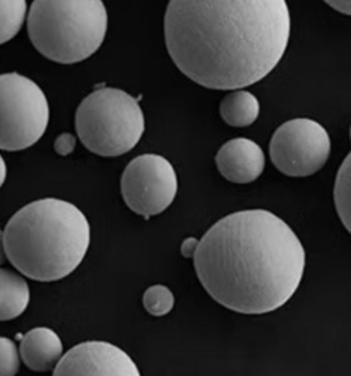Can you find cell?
I'll return each instance as SVG.
<instances>
[{
  "instance_id": "2e32d148",
  "label": "cell",
  "mask_w": 351,
  "mask_h": 376,
  "mask_svg": "<svg viewBox=\"0 0 351 376\" xmlns=\"http://www.w3.org/2000/svg\"><path fill=\"white\" fill-rule=\"evenodd\" d=\"M142 302L147 313L155 317H160L168 314L173 309L175 298L167 286L156 284L146 289Z\"/></svg>"
},
{
  "instance_id": "6da1fadb",
  "label": "cell",
  "mask_w": 351,
  "mask_h": 376,
  "mask_svg": "<svg viewBox=\"0 0 351 376\" xmlns=\"http://www.w3.org/2000/svg\"><path fill=\"white\" fill-rule=\"evenodd\" d=\"M291 20L283 0L171 1L164 18L168 53L189 78L239 89L267 76L282 58Z\"/></svg>"
},
{
  "instance_id": "44dd1931",
  "label": "cell",
  "mask_w": 351,
  "mask_h": 376,
  "mask_svg": "<svg viewBox=\"0 0 351 376\" xmlns=\"http://www.w3.org/2000/svg\"><path fill=\"white\" fill-rule=\"evenodd\" d=\"M7 175V166L4 159L0 155V188L4 184Z\"/></svg>"
},
{
  "instance_id": "277c9868",
  "label": "cell",
  "mask_w": 351,
  "mask_h": 376,
  "mask_svg": "<svg viewBox=\"0 0 351 376\" xmlns=\"http://www.w3.org/2000/svg\"><path fill=\"white\" fill-rule=\"evenodd\" d=\"M27 32L34 47L47 58L73 64L93 55L102 44L107 11L99 0L34 1Z\"/></svg>"
},
{
  "instance_id": "4fadbf2b",
  "label": "cell",
  "mask_w": 351,
  "mask_h": 376,
  "mask_svg": "<svg viewBox=\"0 0 351 376\" xmlns=\"http://www.w3.org/2000/svg\"><path fill=\"white\" fill-rule=\"evenodd\" d=\"M260 113V104L251 92L239 89L224 96L219 104L223 120L233 127H245L253 124Z\"/></svg>"
},
{
  "instance_id": "7a4b0ae2",
  "label": "cell",
  "mask_w": 351,
  "mask_h": 376,
  "mask_svg": "<svg viewBox=\"0 0 351 376\" xmlns=\"http://www.w3.org/2000/svg\"><path fill=\"white\" fill-rule=\"evenodd\" d=\"M193 257L197 278L213 300L252 315L283 306L298 289L306 262L291 227L263 209L217 221L198 241Z\"/></svg>"
},
{
  "instance_id": "52a82bcc",
  "label": "cell",
  "mask_w": 351,
  "mask_h": 376,
  "mask_svg": "<svg viewBox=\"0 0 351 376\" xmlns=\"http://www.w3.org/2000/svg\"><path fill=\"white\" fill-rule=\"evenodd\" d=\"M330 148L325 128L307 118L282 123L272 135L269 146L275 167L293 177L310 176L319 170L327 162Z\"/></svg>"
},
{
  "instance_id": "9c48e42d",
  "label": "cell",
  "mask_w": 351,
  "mask_h": 376,
  "mask_svg": "<svg viewBox=\"0 0 351 376\" xmlns=\"http://www.w3.org/2000/svg\"><path fill=\"white\" fill-rule=\"evenodd\" d=\"M54 375H140L136 363L119 346L106 341L79 343L64 354Z\"/></svg>"
},
{
  "instance_id": "5bb4252c",
  "label": "cell",
  "mask_w": 351,
  "mask_h": 376,
  "mask_svg": "<svg viewBox=\"0 0 351 376\" xmlns=\"http://www.w3.org/2000/svg\"><path fill=\"white\" fill-rule=\"evenodd\" d=\"M334 201L338 215L350 232V154L343 161L337 174Z\"/></svg>"
},
{
  "instance_id": "30bf717a",
  "label": "cell",
  "mask_w": 351,
  "mask_h": 376,
  "mask_svg": "<svg viewBox=\"0 0 351 376\" xmlns=\"http://www.w3.org/2000/svg\"><path fill=\"white\" fill-rule=\"evenodd\" d=\"M220 174L228 181L239 184L256 180L265 164L264 153L254 141L236 137L224 143L215 156Z\"/></svg>"
},
{
  "instance_id": "8992f818",
  "label": "cell",
  "mask_w": 351,
  "mask_h": 376,
  "mask_svg": "<svg viewBox=\"0 0 351 376\" xmlns=\"http://www.w3.org/2000/svg\"><path fill=\"white\" fill-rule=\"evenodd\" d=\"M49 119L47 100L36 82L16 72L0 74V149L16 151L34 145Z\"/></svg>"
},
{
  "instance_id": "d6986e66",
  "label": "cell",
  "mask_w": 351,
  "mask_h": 376,
  "mask_svg": "<svg viewBox=\"0 0 351 376\" xmlns=\"http://www.w3.org/2000/svg\"><path fill=\"white\" fill-rule=\"evenodd\" d=\"M330 8L345 15L351 12L350 1H324Z\"/></svg>"
},
{
  "instance_id": "7c38bea8",
  "label": "cell",
  "mask_w": 351,
  "mask_h": 376,
  "mask_svg": "<svg viewBox=\"0 0 351 376\" xmlns=\"http://www.w3.org/2000/svg\"><path fill=\"white\" fill-rule=\"evenodd\" d=\"M30 298L26 280L17 273L0 268V321L14 319L28 306Z\"/></svg>"
},
{
  "instance_id": "5b68a950",
  "label": "cell",
  "mask_w": 351,
  "mask_h": 376,
  "mask_svg": "<svg viewBox=\"0 0 351 376\" xmlns=\"http://www.w3.org/2000/svg\"><path fill=\"white\" fill-rule=\"evenodd\" d=\"M75 129L92 153L116 157L132 150L145 131V118L138 100L127 92L101 87L88 94L75 113Z\"/></svg>"
},
{
  "instance_id": "9a60e30c",
  "label": "cell",
  "mask_w": 351,
  "mask_h": 376,
  "mask_svg": "<svg viewBox=\"0 0 351 376\" xmlns=\"http://www.w3.org/2000/svg\"><path fill=\"white\" fill-rule=\"evenodd\" d=\"M26 11L25 1H0V45L12 39L19 32Z\"/></svg>"
},
{
  "instance_id": "e0dca14e",
  "label": "cell",
  "mask_w": 351,
  "mask_h": 376,
  "mask_svg": "<svg viewBox=\"0 0 351 376\" xmlns=\"http://www.w3.org/2000/svg\"><path fill=\"white\" fill-rule=\"evenodd\" d=\"M19 353L14 342L0 336V375H14L19 370Z\"/></svg>"
},
{
  "instance_id": "ba28073f",
  "label": "cell",
  "mask_w": 351,
  "mask_h": 376,
  "mask_svg": "<svg viewBox=\"0 0 351 376\" xmlns=\"http://www.w3.org/2000/svg\"><path fill=\"white\" fill-rule=\"evenodd\" d=\"M178 177L165 157L145 153L132 159L121 179V191L128 208L145 218L165 211L173 201Z\"/></svg>"
},
{
  "instance_id": "ffe728a7",
  "label": "cell",
  "mask_w": 351,
  "mask_h": 376,
  "mask_svg": "<svg viewBox=\"0 0 351 376\" xmlns=\"http://www.w3.org/2000/svg\"><path fill=\"white\" fill-rule=\"evenodd\" d=\"M198 240L195 238L190 237L186 239L181 246V252L183 256L186 257L193 256L195 252Z\"/></svg>"
},
{
  "instance_id": "8fae6325",
  "label": "cell",
  "mask_w": 351,
  "mask_h": 376,
  "mask_svg": "<svg viewBox=\"0 0 351 376\" xmlns=\"http://www.w3.org/2000/svg\"><path fill=\"white\" fill-rule=\"evenodd\" d=\"M59 335L45 327L34 328L23 337L19 355L29 369L36 372L53 370L63 353Z\"/></svg>"
},
{
  "instance_id": "7402d4cb",
  "label": "cell",
  "mask_w": 351,
  "mask_h": 376,
  "mask_svg": "<svg viewBox=\"0 0 351 376\" xmlns=\"http://www.w3.org/2000/svg\"><path fill=\"white\" fill-rule=\"evenodd\" d=\"M6 258L3 231L0 230V265L3 264Z\"/></svg>"
},
{
  "instance_id": "ac0fdd59",
  "label": "cell",
  "mask_w": 351,
  "mask_h": 376,
  "mask_svg": "<svg viewBox=\"0 0 351 376\" xmlns=\"http://www.w3.org/2000/svg\"><path fill=\"white\" fill-rule=\"evenodd\" d=\"M76 140L73 135L70 133H63L56 139L54 148L58 154L65 156L73 152Z\"/></svg>"
},
{
  "instance_id": "3957f363",
  "label": "cell",
  "mask_w": 351,
  "mask_h": 376,
  "mask_svg": "<svg viewBox=\"0 0 351 376\" xmlns=\"http://www.w3.org/2000/svg\"><path fill=\"white\" fill-rule=\"evenodd\" d=\"M7 258L25 276L51 282L71 274L90 241L85 214L67 201L47 197L16 212L3 230Z\"/></svg>"
}]
</instances>
